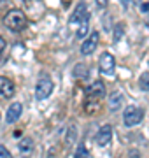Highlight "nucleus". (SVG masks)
Returning <instances> with one entry per match:
<instances>
[{"label":"nucleus","mask_w":149,"mask_h":158,"mask_svg":"<svg viewBox=\"0 0 149 158\" xmlns=\"http://www.w3.org/2000/svg\"><path fill=\"white\" fill-rule=\"evenodd\" d=\"M97 44H98V32H91L90 37L81 44V53H83L84 56L91 55L93 51H95V48H97Z\"/></svg>","instance_id":"obj_8"},{"label":"nucleus","mask_w":149,"mask_h":158,"mask_svg":"<svg viewBox=\"0 0 149 158\" xmlns=\"http://www.w3.org/2000/svg\"><path fill=\"white\" fill-rule=\"evenodd\" d=\"M70 2H72V0H62V4H63L65 7H69V6H70Z\"/></svg>","instance_id":"obj_23"},{"label":"nucleus","mask_w":149,"mask_h":158,"mask_svg":"<svg viewBox=\"0 0 149 158\" xmlns=\"http://www.w3.org/2000/svg\"><path fill=\"white\" fill-rule=\"evenodd\" d=\"M4 25H6L9 30L12 32H21V30L26 27V16H25L23 11L19 9H11L4 16Z\"/></svg>","instance_id":"obj_1"},{"label":"nucleus","mask_w":149,"mask_h":158,"mask_svg":"<svg viewBox=\"0 0 149 158\" xmlns=\"http://www.w3.org/2000/svg\"><path fill=\"white\" fill-rule=\"evenodd\" d=\"M98 106H100V100H98V98H91V97H88L86 102H84V113H86V114L95 113V111L98 109Z\"/></svg>","instance_id":"obj_13"},{"label":"nucleus","mask_w":149,"mask_h":158,"mask_svg":"<svg viewBox=\"0 0 149 158\" xmlns=\"http://www.w3.org/2000/svg\"><path fill=\"white\" fill-rule=\"evenodd\" d=\"M98 69L103 76H109L112 77L114 76V70H116V62H114V56L111 53H103L100 60H98Z\"/></svg>","instance_id":"obj_4"},{"label":"nucleus","mask_w":149,"mask_h":158,"mask_svg":"<svg viewBox=\"0 0 149 158\" xmlns=\"http://www.w3.org/2000/svg\"><path fill=\"white\" fill-rule=\"evenodd\" d=\"M4 49H6V39H4V37H0V53H2Z\"/></svg>","instance_id":"obj_22"},{"label":"nucleus","mask_w":149,"mask_h":158,"mask_svg":"<svg viewBox=\"0 0 149 158\" xmlns=\"http://www.w3.org/2000/svg\"><path fill=\"white\" fill-rule=\"evenodd\" d=\"M75 156H90V151H88L86 148H84V144L81 142L79 148H77V151H75Z\"/></svg>","instance_id":"obj_19"},{"label":"nucleus","mask_w":149,"mask_h":158,"mask_svg":"<svg viewBox=\"0 0 149 158\" xmlns=\"http://www.w3.org/2000/svg\"><path fill=\"white\" fill-rule=\"evenodd\" d=\"M121 2H123V6H128L130 4V0H121Z\"/></svg>","instance_id":"obj_24"},{"label":"nucleus","mask_w":149,"mask_h":158,"mask_svg":"<svg viewBox=\"0 0 149 158\" xmlns=\"http://www.w3.org/2000/svg\"><path fill=\"white\" fill-rule=\"evenodd\" d=\"M88 76V67L84 63H77L74 67V77L75 79H86Z\"/></svg>","instance_id":"obj_14"},{"label":"nucleus","mask_w":149,"mask_h":158,"mask_svg":"<svg viewBox=\"0 0 149 158\" xmlns=\"http://www.w3.org/2000/svg\"><path fill=\"white\" fill-rule=\"evenodd\" d=\"M123 35H125V25L123 23H118L114 27V35H112V40L114 42H119L123 39Z\"/></svg>","instance_id":"obj_16"},{"label":"nucleus","mask_w":149,"mask_h":158,"mask_svg":"<svg viewBox=\"0 0 149 158\" xmlns=\"http://www.w3.org/2000/svg\"><path fill=\"white\" fill-rule=\"evenodd\" d=\"M97 6L100 7V9H105V7H107V0H97Z\"/></svg>","instance_id":"obj_21"},{"label":"nucleus","mask_w":149,"mask_h":158,"mask_svg":"<svg viewBox=\"0 0 149 158\" xmlns=\"http://www.w3.org/2000/svg\"><path fill=\"white\" fill-rule=\"evenodd\" d=\"M14 97V85L11 83V79L0 76V100H9Z\"/></svg>","instance_id":"obj_5"},{"label":"nucleus","mask_w":149,"mask_h":158,"mask_svg":"<svg viewBox=\"0 0 149 158\" xmlns=\"http://www.w3.org/2000/svg\"><path fill=\"white\" fill-rule=\"evenodd\" d=\"M123 106V93L121 91H112L109 95V111L116 113Z\"/></svg>","instance_id":"obj_11"},{"label":"nucleus","mask_w":149,"mask_h":158,"mask_svg":"<svg viewBox=\"0 0 149 158\" xmlns=\"http://www.w3.org/2000/svg\"><path fill=\"white\" fill-rule=\"evenodd\" d=\"M53 81L49 77H40L35 86V98L37 100H46L47 97L53 93Z\"/></svg>","instance_id":"obj_3"},{"label":"nucleus","mask_w":149,"mask_h":158,"mask_svg":"<svg viewBox=\"0 0 149 158\" xmlns=\"http://www.w3.org/2000/svg\"><path fill=\"white\" fill-rule=\"evenodd\" d=\"M75 134H77L75 127H74V125H70V127H69V132L65 134V146H67V148L72 146V142L75 141Z\"/></svg>","instance_id":"obj_15"},{"label":"nucleus","mask_w":149,"mask_h":158,"mask_svg":"<svg viewBox=\"0 0 149 158\" xmlns=\"http://www.w3.org/2000/svg\"><path fill=\"white\" fill-rule=\"evenodd\" d=\"M137 4H140V0H137Z\"/></svg>","instance_id":"obj_26"},{"label":"nucleus","mask_w":149,"mask_h":158,"mask_svg":"<svg viewBox=\"0 0 149 158\" xmlns=\"http://www.w3.org/2000/svg\"><path fill=\"white\" fill-rule=\"evenodd\" d=\"M86 35H88V19H84V21L79 25V28H77V37L83 39V37H86Z\"/></svg>","instance_id":"obj_18"},{"label":"nucleus","mask_w":149,"mask_h":158,"mask_svg":"<svg viewBox=\"0 0 149 158\" xmlns=\"http://www.w3.org/2000/svg\"><path fill=\"white\" fill-rule=\"evenodd\" d=\"M0 156L2 158H9L11 156V151H9L6 146H0Z\"/></svg>","instance_id":"obj_20"},{"label":"nucleus","mask_w":149,"mask_h":158,"mask_svg":"<svg viewBox=\"0 0 149 158\" xmlns=\"http://www.w3.org/2000/svg\"><path fill=\"white\" fill-rule=\"evenodd\" d=\"M86 97H91V98H103L105 97V86H103L102 81H95L90 86H86Z\"/></svg>","instance_id":"obj_7"},{"label":"nucleus","mask_w":149,"mask_h":158,"mask_svg":"<svg viewBox=\"0 0 149 158\" xmlns=\"http://www.w3.org/2000/svg\"><path fill=\"white\" fill-rule=\"evenodd\" d=\"M7 0H0V6H2V4H6Z\"/></svg>","instance_id":"obj_25"},{"label":"nucleus","mask_w":149,"mask_h":158,"mask_svg":"<svg viewBox=\"0 0 149 158\" xmlns=\"http://www.w3.org/2000/svg\"><path fill=\"white\" fill-rule=\"evenodd\" d=\"M18 149H19V153L30 155V153H32V149H34V141H32L30 137H25V139H21V141H19Z\"/></svg>","instance_id":"obj_12"},{"label":"nucleus","mask_w":149,"mask_h":158,"mask_svg":"<svg viewBox=\"0 0 149 158\" xmlns=\"http://www.w3.org/2000/svg\"><path fill=\"white\" fill-rule=\"evenodd\" d=\"M21 114H23V106H21L19 102H14V104H11V107L7 109L6 121H7L9 125H11V123H16L18 119L21 118Z\"/></svg>","instance_id":"obj_9"},{"label":"nucleus","mask_w":149,"mask_h":158,"mask_svg":"<svg viewBox=\"0 0 149 158\" xmlns=\"http://www.w3.org/2000/svg\"><path fill=\"white\" fill-rule=\"evenodd\" d=\"M139 86L142 88L144 91H149V72H144L139 79Z\"/></svg>","instance_id":"obj_17"},{"label":"nucleus","mask_w":149,"mask_h":158,"mask_svg":"<svg viewBox=\"0 0 149 158\" xmlns=\"http://www.w3.org/2000/svg\"><path fill=\"white\" fill-rule=\"evenodd\" d=\"M23 2H30V0H23Z\"/></svg>","instance_id":"obj_27"},{"label":"nucleus","mask_w":149,"mask_h":158,"mask_svg":"<svg viewBox=\"0 0 149 158\" xmlns=\"http://www.w3.org/2000/svg\"><path fill=\"white\" fill-rule=\"evenodd\" d=\"M111 139H112V127H111V125H103L102 128L98 130L95 141H97V144L100 148H105L111 142Z\"/></svg>","instance_id":"obj_6"},{"label":"nucleus","mask_w":149,"mask_h":158,"mask_svg":"<svg viewBox=\"0 0 149 158\" xmlns=\"http://www.w3.org/2000/svg\"><path fill=\"white\" fill-rule=\"evenodd\" d=\"M144 118V109L137 107V106H128L123 113V123L125 127H135L142 121Z\"/></svg>","instance_id":"obj_2"},{"label":"nucleus","mask_w":149,"mask_h":158,"mask_svg":"<svg viewBox=\"0 0 149 158\" xmlns=\"http://www.w3.org/2000/svg\"><path fill=\"white\" fill-rule=\"evenodd\" d=\"M84 19H88V12H86V4L81 2L79 6L75 7V11L72 12V18H70V23H83Z\"/></svg>","instance_id":"obj_10"}]
</instances>
